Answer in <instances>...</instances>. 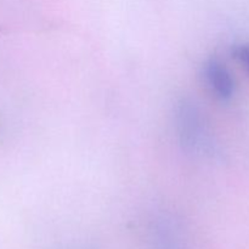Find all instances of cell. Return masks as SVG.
<instances>
[{"mask_svg": "<svg viewBox=\"0 0 249 249\" xmlns=\"http://www.w3.org/2000/svg\"><path fill=\"white\" fill-rule=\"evenodd\" d=\"M204 80L212 94L221 101H229L235 94V80L224 62L211 58L204 63Z\"/></svg>", "mask_w": 249, "mask_h": 249, "instance_id": "1", "label": "cell"}, {"mask_svg": "<svg viewBox=\"0 0 249 249\" xmlns=\"http://www.w3.org/2000/svg\"><path fill=\"white\" fill-rule=\"evenodd\" d=\"M179 124L180 135L182 136V141L186 145L196 148L202 146V140L206 141V130L202 125L199 112L191 104L182 102L179 111Z\"/></svg>", "mask_w": 249, "mask_h": 249, "instance_id": "2", "label": "cell"}, {"mask_svg": "<svg viewBox=\"0 0 249 249\" xmlns=\"http://www.w3.org/2000/svg\"><path fill=\"white\" fill-rule=\"evenodd\" d=\"M233 56L249 74V43L238 44L233 49Z\"/></svg>", "mask_w": 249, "mask_h": 249, "instance_id": "3", "label": "cell"}]
</instances>
